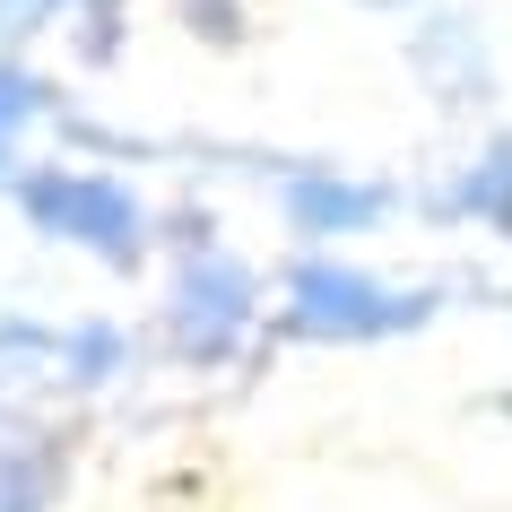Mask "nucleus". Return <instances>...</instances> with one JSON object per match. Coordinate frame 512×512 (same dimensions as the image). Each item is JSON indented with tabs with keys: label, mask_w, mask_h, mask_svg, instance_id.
<instances>
[{
	"label": "nucleus",
	"mask_w": 512,
	"mask_h": 512,
	"mask_svg": "<svg viewBox=\"0 0 512 512\" xmlns=\"http://www.w3.org/2000/svg\"><path fill=\"white\" fill-rule=\"evenodd\" d=\"M287 296H296L287 322L313 330V339H382V330H417L434 313V296H391V287L339 270V261H296Z\"/></svg>",
	"instance_id": "obj_1"
},
{
	"label": "nucleus",
	"mask_w": 512,
	"mask_h": 512,
	"mask_svg": "<svg viewBox=\"0 0 512 512\" xmlns=\"http://www.w3.org/2000/svg\"><path fill=\"white\" fill-rule=\"evenodd\" d=\"M18 209L44 235H70L87 252H105V261H139V209H131L122 183H96V174H27Z\"/></svg>",
	"instance_id": "obj_2"
},
{
	"label": "nucleus",
	"mask_w": 512,
	"mask_h": 512,
	"mask_svg": "<svg viewBox=\"0 0 512 512\" xmlns=\"http://www.w3.org/2000/svg\"><path fill=\"white\" fill-rule=\"evenodd\" d=\"M243 322H252V278L235 261H191L174 278V304H165V330L183 356H235Z\"/></svg>",
	"instance_id": "obj_3"
},
{
	"label": "nucleus",
	"mask_w": 512,
	"mask_h": 512,
	"mask_svg": "<svg viewBox=\"0 0 512 512\" xmlns=\"http://www.w3.org/2000/svg\"><path fill=\"white\" fill-rule=\"evenodd\" d=\"M287 209H296L304 235H348V226H374V217H382V191L330 183V174H304V183H287Z\"/></svg>",
	"instance_id": "obj_4"
},
{
	"label": "nucleus",
	"mask_w": 512,
	"mask_h": 512,
	"mask_svg": "<svg viewBox=\"0 0 512 512\" xmlns=\"http://www.w3.org/2000/svg\"><path fill=\"white\" fill-rule=\"evenodd\" d=\"M452 209H460V217H495V226H512V139H495L478 174H469V183H452Z\"/></svg>",
	"instance_id": "obj_5"
},
{
	"label": "nucleus",
	"mask_w": 512,
	"mask_h": 512,
	"mask_svg": "<svg viewBox=\"0 0 512 512\" xmlns=\"http://www.w3.org/2000/svg\"><path fill=\"white\" fill-rule=\"evenodd\" d=\"M53 452H9L0 460V512H44V495H53Z\"/></svg>",
	"instance_id": "obj_6"
},
{
	"label": "nucleus",
	"mask_w": 512,
	"mask_h": 512,
	"mask_svg": "<svg viewBox=\"0 0 512 512\" xmlns=\"http://www.w3.org/2000/svg\"><path fill=\"white\" fill-rule=\"evenodd\" d=\"M35 105H44V79H27V70H0V148H9V131H27Z\"/></svg>",
	"instance_id": "obj_7"
},
{
	"label": "nucleus",
	"mask_w": 512,
	"mask_h": 512,
	"mask_svg": "<svg viewBox=\"0 0 512 512\" xmlns=\"http://www.w3.org/2000/svg\"><path fill=\"white\" fill-rule=\"evenodd\" d=\"M113 356H122V339H113V330H79V339H70V365H79V382L113 374Z\"/></svg>",
	"instance_id": "obj_8"
}]
</instances>
